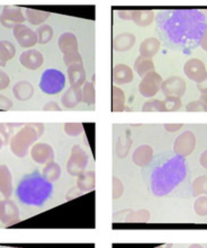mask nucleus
<instances>
[{"label":"nucleus","mask_w":207,"mask_h":248,"mask_svg":"<svg viewBox=\"0 0 207 248\" xmlns=\"http://www.w3.org/2000/svg\"><path fill=\"white\" fill-rule=\"evenodd\" d=\"M194 195L207 194V176H199L192 183Z\"/></svg>","instance_id":"c85d7f7f"},{"label":"nucleus","mask_w":207,"mask_h":248,"mask_svg":"<svg viewBox=\"0 0 207 248\" xmlns=\"http://www.w3.org/2000/svg\"><path fill=\"white\" fill-rule=\"evenodd\" d=\"M161 27L176 44H196L201 42L207 30V22L201 10H174L163 13Z\"/></svg>","instance_id":"f257e3e1"},{"label":"nucleus","mask_w":207,"mask_h":248,"mask_svg":"<svg viewBox=\"0 0 207 248\" xmlns=\"http://www.w3.org/2000/svg\"><path fill=\"white\" fill-rule=\"evenodd\" d=\"M187 175V164L184 157L176 156L164 161L151 175V188L155 196H164L181 183Z\"/></svg>","instance_id":"f03ea898"},{"label":"nucleus","mask_w":207,"mask_h":248,"mask_svg":"<svg viewBox=\"0 0 207 248\" xmlns=\"http://www.w3.org/2000/svg\"><path fill=\"white\" fill-rule=\"evenodd\" d=\"M63 62L67 67H70L72 64H77V63H82V57L80 56V53L78 52H72L69 54H64L63 56Z\"/></svg>","instance_id":"7c9ffc66"},{"label":"nucleus","mask_w":207,"mask_h":248,"mask_svg":"<svg viewBox=\"0 0 207 248\" xmlns=\"http://www.w3.org/2000/svg\"><path fill=\"white\" fill-rule=\"evenodd\" d=\"M181 126H182L181 124H165V125H164L165 130L169 131V132H175V131L180 129Z\"/></svg>","instance_id":"ea45409f"},{"label":"nucleus","mask_w":207,"mask_h":248,"mask_svg":"<svg viewBox=\"0 0 207 248\" xmlns=\"http://www.w3.org/2000/svg\"><path fill=\"white\" fill-rule=\"evenodd\" d=\"M134 79L133 70L126 64H116L113 70V80L116 85L129 84Z\"/></svg>","instance_id":"4468645a"},{"label":"nucleus","mask_w":207,"mask_h":248,"mask_svg":"<svg viewBox=\"0 0 207 248\" xmlns=\"http://www.w3.org/2000/svg\"><path fill=\"white\" fill-rule=\"evenodd\" d=\"M152 159V149L151 147L142 146L137 148V150L134 154V161L140 166H146Z\"/></svg>","instance_id":"b1692460"},{"label":"nucleus","mask_w":207,"mask_h":248,"mask_svg":"<svg viewBox=\"0 0 207 248\" xmlns=\"http://www.w3.org/2000/svg\"><path fill=\"white\" fill-rule=\"evenodd\" d=\"M82 102L88 105H94L96 102V92L92 82L86 81L82 86Z\"/></svg>","instance_id":"a878e982"},{"label":"nucleus","mask_w":207,"mask_h":248,"mask_svg":"<svg viewBox=\"0 0 207 248\" xmlns=\"http://www.w3.org/2000/svg\"><path fill=\"white\" fill-rule=\"evenodd\" d=\"M197 89L199 92H201V94H206L207 93V77L204 81L199 82V84H197Z\"/></svg>","instance_id":"58836bf2"},{"label":"nucleus","mask_w":207,"mask_h":248,"mask_svg":"<svg viewBox=\"0 0 207 248\" xmlns=\"http://www.w3.org/2000/svg\"><path fill=\"white\" fill-rule=\"evenodd\" d=\"M201 46L203 47V50H205L207 52V30L205 31L204 35H203L201 39Z\"/></svg>","instance_id":"a19ab883"},{"label":"nucleus","mask_w":207,"mask_h":248,"mask_svg":"<svg viewBox=\"0 0 207 248\" xmlns=\"http://www.w3.org/2000/svg\"><path fill=\"white\" fill-rule=\"evenodd\" d=\"M16 54V47L9 41H0V67H5L7 62L12 60Z\"/></svg>","instance_id":"6ab92c4d"},{"label":"nucleus","mask_w":207,"mask_h":248,"mask_svg":"<svg viewBox=\"0 0 207 248\" xmlns=\"http://www.w3.org/2000/svg\"><path fill=\"white\" fill-rule=\"evenodd\" d=\"M161 91L165 97L181 98L186 93V82L181 77L172 76L162 82Z\"/></svg>","instance_id":"0eeeda50"},{"label":"nucleus","mask_w":207,"mask_h":248,"mask_svg":"<svg viewBox=\"0 0 207 248\" xmlns=\"http://www.w3.org/2000/svg\"><path fill=\"white\" fill-rule=\"evenodd\" d=\"M196 144V138L191 131H186L185 133L180 134L176 140L174 149L177 156L186 157L194 150Z\"/></svg>","instance_id":"1a4fd4ad"},{"label":"nucleus","mask_w":207,"mask_h":248,"mask_svg":"<svg viewBox=\"0 0 207 248\" xmlns=\"http://www.w3.org/2000/svg\"><path fill=\"white\" fill-rule=\"evenodd\" d=\"M125 105V94L122 89L114 86L112 88V111L122 112Z\"/></svg>","instance_id":"5701e85b"},{"label":"nucleus","mask_w":207,"mask_h":248,"mask_svg":"<svg viewBox=\"0 0 207 248\" xmlns=\"http://www.w3.org/2000/svg\"><path fill=\"white\" fill-rule=\"evenodd\" d=\"M10 84V78L9 76L6 74L5 71L0 70V91L6 89Z\"/></svg>","instance_id":"f704fd0d"},{"label":"nucleus","mask_w":207,"mask_h":248,"mask_svg":"<svg viewBox=\"0 0 207 248\" xmlns=\"http://www.w3.org/2000/svg\"><path fill=\"white\" fill-rule=\"evenodd\" d=\"M87 164V156H85L82 151H78L77 153V147H74V155H72V159L69 163V170H70V173H72L74 168H82L85 165Z\"/></svg>","instance_id":"bb28decb"},{"label":"nucleus","mask_w":207,"mask_h":248,"mask_svg":"<svg viewBox=\"0 0 207 248\" xmlns=\"http://www.w3.org/2000/svg\"><path fill=\"white\" fill-rule=\"evenodd\" d=\"M13 94L18 101H29L34 95V86L30 81L20 80L13 87Z\"/></svg>","instance_id":"dca6fc26"},{"label":"nucleus","mask_w":207,"mask_h":248,"mask_svg":"<svg viewBox=\"0 0 207 248\" xmlns=\"http://www.w3.org/2000/svg\"><path fill=\"white\" fill-rule=\"evenodd\" d=\"M65 86V77L63 72L57 69H47L43 72L40 81V88L47 95L60 93Z\"/></svg>","instance_id":"20e7f679"},{"label":"nucleus","mask_w":207,"mask_h":248,"mask_svg":"<svg viewBox=\"0 0 207 248\" xmlns=\"http://www.w3.org/2000/svg\"><path fill=\"white\" fill-rule=\"evenodd\" d=\"M201 164L203 165V167L207 168V150L205 151V153L202 154V156H201Z\"/></svg>","instance_id":"79ce46f5"},{"label":"nucleus","mask_w":207,"mask_h":248,"mask_svg":"<svg viewBox=\"0 0 207 248\" xmlns=\"http://www.w3.org/2000/svg\"><path fill=\"white\" fill-rule=\"evenodd\" d=\"M44 111H60V108L55 102H49L44 106Z\"/></svg>","instance_id":"4c0bfd02"},{"label":"nucleus","mask_w":207,"mask_h":248,"mask_svg":"<svg viewBox=\"0 0 207 248\" xmlns=\"http://www.w3.org/2000/svg\"><path fill=\"white\" fill-rule=\"evenodd\" d=\"M0 144H1V143H0Z\"/></svg>","instance_id":"a18cd8bd"},{"label":"nucleus","mask_w":207,"mask_h":248,"mask_svg":"<svg viewBox=\"0 0 207 248\" xmlns=\"http://www.w3.org/2000/svg\"><path fill=\"white\" fill-rule=\"evenodd\" d=\"M154 19V13L152 10H134L132 14V20L137 26L147 27L152 24Z\"/></svg>","instance_id":"aec40b11"},{"label":"nucleus","mask_w":207,"mask_h":248,"mask_svg":"<svg viewBox=\"0 0 207 248\" xmlns=\"http://www.w3.org/2000/svg\"><path fill=\"white\" fill-rule=\"evenodd\" d=\"M14 36L22 47H32L37 43V35L26 25H18L13 30Z\"/></svg>","instance_id":"9d476101"},{"label":"nucleus","mask_w":207,"mask_h":248,"mask_svg":"<svg viewBox=\"0 0 207 248\" xmlns=\"http://www.w3.org/2000/svg\"><path fill=\"white\" fill-rule=\"evenodd\" d=\"M134 70L140 77L143 78L147 74L154 71V63L152 59H148V58L140 56L134 62Z\"/></svg>","instance_id":"412c9836"},{"label":"nucleus","mask_w":207,"mask_h":248,"mask_svg":"<svg viewBox=\"0 0 207 248\" xmlns=\"http://www.w3.org/2000/svg\"><path fill=\"white\" fill-rule=\"evenodd\" d=\"M26 18L22 9L18 7H5L0 15V24L6 29H15L16 26L23 25Z\"/></svg>","instance_id":"423d86ee"},{"label":"nucleus","mask_w":207,"mask_h":248,"mask_svg":"<svg viewBox=\"0 0 207 248\" xmlns=\"http://www.w3.org/2000/svg\"><path fill=\"white\" fill-rule=\"evenodd\" d=\"M188 112H207V108L204 103H203L201 99L199 101H195V102H192L189 103L187 105V108H186Z\"/></svg>","instance_id":"473e14b6"},{"label":"nucleus","mask_w":207,"mask_h":248,"mask_svg":"<svg viewBox=\"0 0 207 248\" xmlns=\"http://www.w3.org/2000/svg\"><path fill=\"white\" fill-rule=\"evenodd\" d=\"M82 102V89L80 87H71L62 96L61 103L64 108H74Z\"/></svg>","instance_id":"2eb2a0df"},{"label":"nucleus","mask_w":207,"mask_h":248,"mask_svg":"<svg viewBox=\"0 0 207 248\" xmlns=\"http://www.w3.org/2000/svg\"><path fill=\"white\" fill-rule=\"evenodd\" d=\"M135 36H134L132 33L118 34V35L114 39V50L117 51V52H125V51L132 49L134 44H135Z\"/></svg>","instance_id":"f3484780"},{"label":"nucleus","mask_w":207,"mask_h":248,"mask_svg":"<svg viewBox=\"0 0 207 248\" xmlns=\"http://www.w3.org/2000/svg\"><path fill=\"white\" fill-rule=\"evenodd\" d=\"M36 35H37V43L40 44H46L49 43L50 41L53 39V29L47 24H43L41 25L39 29L35 31Z\"/></svg>","instance_id":"393cba45"},{"label":"nucleus","mask_w":207,"mask_h":248,"mask_svg":"<svg viewBox=\"0 0 207 248\" xmlns=\"http://www.w3.org/2000/svg\"><path fill=\"white\" fill-rule=\"evenodd\" d=\"M51 14L47 12H42V10H36V9H25V18L29 23L33 24V25H40L45 22L49 18Z\"/></svg>","instance_id":"4be33fe9"},{"label":"nucleus","mask_w":207,"mask_h":248,"mask_svg":"<svg viewBox=\"0 0 207 248\" xmlns=\"http://www.w3.org/2000/svg\"><path fill=\"white\" fill-rule=\"evenodd\" d=\"M53 193V185L37 171L20 180L16 189L19 201L26 205L42 206Z\"/></svg>","instance_id":"7ed1b4c3"},{"label":"nucleus","mask_w":207,"mask_h":248,"mask_svg":"<svg viewBox=\"0 0 207 248\" xmlns=\"http://www.w3.org/2000/svg\"><path fill=\"white\" fill-rule=\"evenodd\" d=\"M162 77L155 71L149 72L142 78V81L139 85L140 94L146 98L153 97L161 89L162 86Z\"/></svg>","instance_id":"39448f33"},{"label":"nucleus","mask_w":207,"mask_h":248,"mask_svg":"<svg viewBox=\"0 0 207 248\" xmlns=\"http://www.w3.org/2000/svg\"><path fill=\"white\" fill-rule=\"evenodd\" d=\"M59 49L64 54H69L78 51V40L77 36L71 32H65L59 37L58 41Z\"/></svg>","instance_id":"f8f14e48"},{"label":"nucleus","mask_w":207,"mask_h":248,"mask_svg":"<svg viewBox=\"0 0 207 248\" xmlns=\"http://www.w3.org/2000/svg\"><path fill=\"white\" fill-rule=\"evenodd\" d=\"M19 62L29 70H37L44 62L43 54L37 50H27L19 56Z\"/></svg>","instance_id":"9b49d317"},{"label":"nucleus","mask_w":207,"mask_h":248,"mask_svg":"<svg viewBox=\"0 0 207 248\" xmlns=\"http://www.w3.org/2000/svg\"><path fill=\"white\" fill-rule=\"evenodd\" d=\"M64 129H65V132L71 134V136H77V134L81 133L82 125H81V124H77V123L65 124Z\"/></svg>","instance_id":"72a5a7b5"},{"label":"nucleus","mask_w":207,"mask_h":248,"mask_svg":"<svg viewBox=\"0 0 207 248\" xmlns=\"http://www.w3.org/2000/svg\"><path fill=\"white\" fill-rule=\"evenodd\" d=\"M201 101H202L203 103H204L205 106H206V108H207V93H206V94H203V95H202Z\"/></svg>","instance_id":"37998d69"},{"label":"nucleus","mask_w":207,"mask_h":248,"mask_svg":"<svg viewBox=\"0 0 207 248\" xmlns=\"http://www.w3.org/2000/svg\"><path fill=\"white\" fill-rule=\"evenodd\" d=\"M189 248H203L201 245H192Z\"/></svg>","instance_id":"c03bdc74"},{"label":"nucleus","mask_w":207,"mask_h":248,"mask_svg":"<svg viewBox=\"0 0 207 248\" xmlns=\"http://www.w3.org/2000/svg\"><path fill=\"white\" fill-rule=\"evenodd\" d=\"M163 102L165 112H176L181 108V99L178 97H165Z\"/></svg>","instance_id":"c756f323"},{"label":"nucleus","mask_w":207,"mask_h":248,"mask_svg":"<svg viewBox=\"0 0 207 248\" xmlns=\"http://www.w3.org/2000/svg\"><path fill=\"white\" fill-rule=\"evenodd\" d=\"M195 211L198 216H207V196H202L195 202Z\"/></svg>","instance_id":"2f4dec72"},{"label":"nucleus","mask_w":207,"mask_h":248,"mask_svg":"<svg viewBox=\"0 0 207 248\" xmlns=\"http://www.w3.org/2000/svg\"><path fill=\"white\" fill-rule=\"evenodd\" d=\"M13 108V102L12 99H9L8 97H6V96L3 95H0V108L1 109H10Z\"/></svg>","instance_id":"c9c22d12"},{"label":"nucleus","mask_w":207,"mask_h":248,"mask_svg":"<svg viewBox=\"0 0 207 248\" xmlns=\"http://www.w3.org/2000/svg\"><path fill=\"white\" fill-rule=\"evenodd\" d=\"M184 72L191 80L196 84L204 81L207 77L206 65L199 59H189L184 65Z\"/></svg>","instance_id":"6e6552de"},{"label":"nucleus","mask_w":207,"mask_h":248,"mask_svg":"<svg viewBox=\"0 0 207 248\" xmlns=\"http://www.w3.org/2000/svg\"><path fill=\"white\" fill-rule=\"evenodd\" d=\"M68 78L72 87H81L86 82V71L84 63L72 64L68 67Z\"/></svg>","instance_id":"ddd939ff"},{"label":"nucleus","mask_w":207,"mask_h":248,"mask_svg":"<svg viewBox=\"0 0 207 248\" xmlns=\"http://www.w3.org/2000/svg\"><path fill=\"white\" fill-rule=\"evenodd\" d=\"M161 43L160 41L155 37H149V39H146L141 43L140 46V56L143 58H148V59H151V58L154 57L155 54L159 52L160 50Z\"/></svg>","instance_id":"a211bd4d"},{"label":"nucleus","mask_w":207,"mask_h":248,"mask_svg":"<svg viewBox=\"0 0 207 248\" xmlns=\"http://www.w3.org/2000/svg\"><path fill=\"white\" fill-rule=\"evenodd\" d=\"M132 14L133 12H131V10H119V12H117V15H118L119 18L124 20L132 19Z\"/></svg>","instance_id":"e433bc0d"},{"label":"nucleus","mask_w":207,"mask_h":248,"mask_svg":"<svg viewBox=\"0 0 207 248\" xmlns=\"http://www.w3.org/2000/svg\"><path fill=\"white\" fill-rule=\"evenodd\" d=\"M143 112H165L164 102L160 99H150L144 103Z\"/></svg>","instance_id":"cd10ccee"}]
</instances>
